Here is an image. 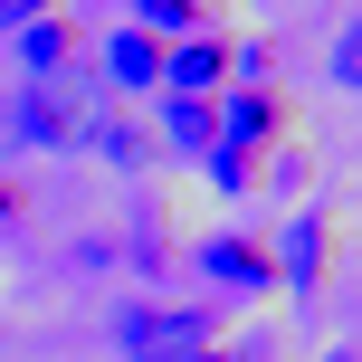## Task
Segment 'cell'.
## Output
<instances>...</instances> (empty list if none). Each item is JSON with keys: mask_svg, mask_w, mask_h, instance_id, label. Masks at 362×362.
<instances>
[{"mask_svg": "<svg viewBox=\"0 0 362 362\" xmlns=\"http://www.w3.org/2000/svg\"><path fill=\"white\" fill-rule=\"evenodd\" d=\"M191 362H219V353H191Z\"/></svg>", "mask_w": 362, "mask_h": 362, "instance_id": "cell-12", "label": "cell"}, {"mask_svg": "<svg viewBox=\"0 0 362 362\" xmlns=\"http://www.w3.org/2000/svg\"><path fill=\"white\" fill-rule=\"evenodd\" d=\"M48 10H57V0H0V29L19 38V29H29V19H48Z\"/></svg>", "mask_w": 362, "mask_h": 362, "instance_id": "cell-10", "label": "cell"}, {"mask_svg": "<svg viewBox=\"0 0 362 362\" xmlns=\"http://www.w3.org/2000/svg\"><path fill=\"white\" fill-rule=\"evenodd\" d=\"M219 67H229V48H219V38H181V48H163L172 95H210V86H219Z\"/></svg>", "mask_w": 362, "mask_h": 362, "instance_id": "cell-3", "label": "cell"}, {"mask_svg": "<svg viewBox=\"0 0 362 362\" xmlns=\"http://www.w3.org/2000/svg\"><path fill=\"white\" fill-rule=\"evenodd\" d=\"M19 57H29V76H67V57H76V29L67 19H29V29H19Z\"/></svg>", "mask_w": 362, "mask_h": 362, "instance_id": "cell-6", "label": "cell"}, {"mask_svg": "<svg viewBox=\"0 0 362 362\" xmlns=\"http://www.w3.org/2000/svg\"><path fill=\"white\" fill-rule=\"evenodd\" d=\"M105 76H115V86H163V38L115 29V38H105Z\"/></svg>", "mask_w": 362, "mask_h": 362, "instance_id": "cell-4", "label": "cell"}, {"mask_svg": "<svg viewBox=\"0 0 362 362\" xmlns=\"http://www.w3.org/2000/svg\"><path fill=\"white\" fill-rule=\"evenodd\" d=\"M10 210H19V191H0V219H10Z\"/></svg>", "mask_w": 362, "mask_h": 362, "instance_id": "cell-11", "label": "cell"}, {"mask_svg": "<svg viewBox=\"0 0 362 362\" xmlns=\"http://www.w3.org/2000/svg\"><path fill=\"white\" fill-rule=\"evenodd\" d=\"M200 267H210V276H229V286H267V276H276V257H267V248H238V238H210V248H200Z\"/></svg>", "mask_w": 362, "mask_h": 362, "instance_id": "cell-7", "label": "cell"}, {"mask_svg": "<svg viewBox=\"0 0 362 362\" xmlns=\"http://www.w3.org/2000/svg\"><path fill=\"white\" fill-rule=\"evenodd\" d=\"M163 124H172V144H181V153H210V95H172Z\"/></svg>", "mask_w": 362, "mask_h": 362, "instance_id": "cell-8", "label": "cell"}, {"mask_svg": "<svg viewBox=\"0 0 362 362\" xmlns=\"http://www.w3.org/2000/svg\"><path fill=\"white\" fill-rule=\"evenodd\" d=\"M10 124L29 134V144H86V134H95V115H86V86H76V76H38V86H29V105H19Z\"/></svg>", "mask_w": 362, "mask_h": 362, "instance_id": "cell-2", "label": "cell"}, {"mask_svg": "<svg viewBox=\"0 0 362 362\" xmlns=\"http://www.w3.org/2000/svg\"><path fill=\"white\" fill-rule=\"evenodd\" d=\"M115 353L124 362H191V353H210V315H181V305H144V315H124V334H115Z\"/></svg>", "mask_w": 362, "mask_h": 362, "instance_id": "cell-1", "label": "cell"}, {"mask_svg": "<svg viewBox=\"0 0 362 362\" xmlns=\"http://www.w3.org/2000/svg\"><path fill=\"white\" fill-rule=\"evenodd\" d=\"M200 19V0H134V29L144 38H172V29H191Z\"/></svg>", "mask_w": 362, "mask_h": 362, "instance_id": "cell-9", "label": "cell"}, {"mask_svg": "<svg viewBox=\"0 0 362 362\" xmlns=\"http://www.w3.org/2000/svg\"><path fill=\"white\" fill-rule=\"evenodd\" d=\"M276 134V95H257V86H238L229 95V134H210L219 153H248V144H267Z\"/></svg>", "mask_w": 362, "mask_h": 362, "instance_id": "cell-5", "label": "cell"}]
</instances>
